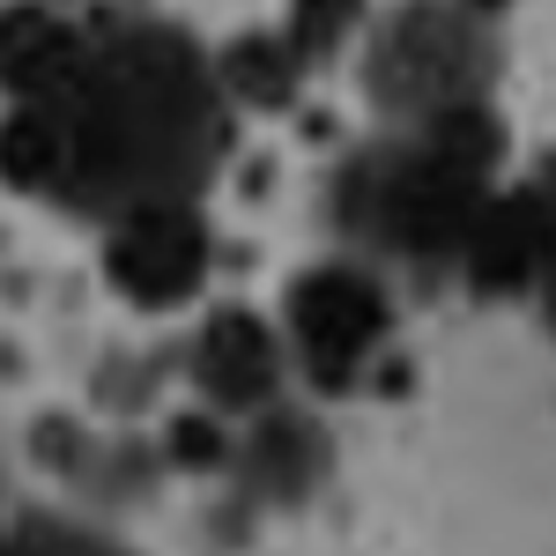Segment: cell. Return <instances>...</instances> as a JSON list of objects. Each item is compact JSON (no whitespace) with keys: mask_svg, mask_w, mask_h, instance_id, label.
<instances>
[{"mask_svg":"<svg viewBox=\"0 0 556 556\" xmlns=\"http://www.w3.org/2000/svg\"><path fill=\"white\" fill-rule=\"evenodd\" d=\"M230 468L238 482L267 497V505H304L319 482H327V430L298 416V408H267L245 424V438H230Z\"/></svg>","mask_w":556,"mask_h":556,"instance_id":"obj_8","label":"cell"},{"mask_svg":"<svg viewBox=\"0 0 556 556\" xmlns=\"http://www.w3.org/2000/svg\"><path fill=\"white\" fill-rule=\"evenodd\" d=\"M393 342V298L379 267L364 260H319L282 290V356L304 371L312 393L342 401L379 371Z\"/></svg>","mask_w":556,"mask_h":556,"instance_id":"obj_4","label":"cell"},{"mask_svg":"<svg viewBox=\"0 0 556 556\" xmlns=\"http://www.w3.org/2000/svg\"><path fill=\"white\" fill-rule=\"evenodd\" d=\"M497 112H460L430 127H393L334 172V230L364 267H401L416 282L460 275L490 193L505 186Z\"/></svg>","mask_w":556,"mask_h":556,"instance_id":"obj_2","label":"cell"},{"mask_svg":"<svg viewBox=\"0 0 556 556\" xmlns=\"http://www.w3.org/2000/svg\"><path fill=\"white\" fill-rule=\"evenodd\" d=\"M282 371H290L282 334L260 312H245V304L208 312V327L193 342V386H201V401H208L215 416H238V424L267 416L282 401Z\"/></svg>","mask_w":556,"mask_h":556,"instance_id":"obj_7","label":"cell"},{"mask_svg":"<svg viewBox=\"0 0 556 556\" xmlns=\"http://www.w3.org/2000/svg\"><path fill=\"white\" fill-rule=\"evenodd\" d=\"M208 267H215V238H208L201 201H156V208L104 223V282L119 298H134L141 312L193 304Z\"/></svg>","mask_w":556,"mask_h":556,"instance_id":"obj_5","label":"cell"},{"mask_svg":"<svg viewBox=\"0 0 556 556\" xmlns=\"http://www.w3.org/2000/svg\"><path fill=\"white\" fill-rule=\"evenodd\" d=\"M0 556H127L119 542L89 534L75 519H0Z\"/></svg>","mask_w":556,"mask_h":556,"instance_id":"obj_12","label":"cell"},{"mask_svg":"<svg viewBox=\"0 0 556 556\" xmlns=\"http://www.w3.org/2000/svg\"><path fill=\"white\" fill-rule=\"evenodd\" d=\"M215 83L245 112H282V104H298L304 67H298V52L282 45V30H245V38H230L215 52Z\"/></svg>","mask_w":556,"mask_h":556,"instance_id":"obj_10","label":"cell"},{"mask_svg":"<svg viewBox=\"0 0 556 556\" xmlns=\"http://www.w3.org/2000/svg\"><path fill=\"white\" fill-rule=\"evenodd\" d=\"M371 23V0H290L282 8V45L298 52V67H327V60H342L349 38Z\"/></svg>","mask_w":556,"mask_h":556,"instance_id":"obj_11","label":"cell"},{"mask_svg":"<svg viewBox=\"0 0 556 556\" xmlns=\"http://www.w3.org/2000/svg\"><path fill=\"white\" fill-rule=\"evenodd\" d=\"M460 282L475 298H527L556 282V149L519 186L490 193L460 260Z\"/></svg>","mask_w":556,"mask_h":556,"instance_id":"obj_6","label":"cell"},{"mask_svg":"<svg viewBox=\"0 0 556 556\" xmlns=\"http://www.w3.org/2000/svg\"><path fill=\"white\" fill-rule=\"evenodd\" d=\"M505 75V38L468 0H401L371 23L364 45V97L393 127H430L490 112V89Z\"/></svg>","mask_w":556,"mask_h":556,"instance_id":"obj_3","label":"cell"},{"mask_svg":"<svg viewBox=\"0 0 556 556\" xmlns=\"http://www.w3.org/2000/svg\"><path fill=\"white\" fill-rule=\"evenodd\" d=\"M223 149L230 97L201 38L119 8H89L75 52L0 112V178L83 223L193 201Z\"/></svg>","mask_w":556,"mask_h":556,"instance_id":"obj_1","label":"cell"},{"mask_svg":"<svg viewBox=\"0 0 556 556\" xmlns=\"http://www.w3.org/2000/svg\"><path fill=\"white\" fill-rule=\"evenodd\" d=\"M172 460H186V468H215V460H230V438H223L208 416H178L172 424Z\"/></svg>","mask_w":556,"mask_h":556,"instance_id":"obj_13","label":"cell"},{"mask_svg":"<svg viewBox=\"0 0 556 556\" xmlns=\"http://www.w3.org/2000/svg\"><path fill=\"white\" fill-rule=\"evenodd\" d=\"M542 312H549V334H556V282L542 290Z\"/></svg>","mask_w":556,"mask_h":556,"instance_id":"obj_14","label":"cell"},{"mask_svg":"<svg viewBox=\"0 0 556 556\" xmlns=\"http://www.w3.org/2000/svg\"><path fill=\"white\" fill-rule=\"evenodd\" d=\"M89 8H67V0H8L0 8V97H30V89L75 52Z\"/></svg>","mask_w":556,"mask_h":556,"instance_id":"obj_9","label":"cell"}]
</instances>
